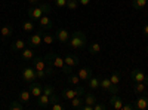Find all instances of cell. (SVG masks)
I'll return each mask as SVG.
<instances>
[{"label":"cell","mask_w":148,"mask_h":110,"mask_svg":"<svg viewBox=\"0 0 148 110\" xmlns=\"http://www.w3.org/2000/svg\"><path fill=\"white\" fill-rule=\"evenodd\" d=\"M108 107L113 109V110H121V107H123V100H121V97H119L117 94H111Z\"/></svg>","instance_id":"10"},{"label":"cell","mask_w":148,"mask_h":110,"mask_svg":"<svg viewBox=\"0 0 148 110\" xmlns=\"http://www.w3.org/2000/svg\"><path fill=\"white\" fill-rule=\"evenodd\" d=\"M83 100H84V104H89V106H93L96 101H98V98L92 94V92H89V94H86L84 97H83Z\"/></svg>","instance_id":"31"},{"label":"cell","mask_w":148,"mask_h":110,"mask_svg":"<svg viewBox=\"0 0 148 110\" xmlns=\"http://www.w3.org/2000/svg\"><path fill=\"white\" fill-rule=\"evenodd\" d=\"M130 79L132 82H144L145 85H148V76L139 68H133L130 71Z\"/></svg>","instance_id":"7"},{"label":"cell","mask_w":148,"mask_h":110,"mask_svg":"<svg viewBox=\"0 0 148 110\" xmlns=\"http://www.w3.org/2000/svg\"><path fill=\"white\" fill-rule=\"evenodd\" d=\"M64 61H65V64L68 66V67H77L79 66V63H80V59H79V57H76L74 54H71V52H67L65 55H64Z\"/></svg>","instance_id":"13"},{"label":"cell","mask_w":148,"mask_h":110,"mask_svg":"<svg viewBox=\"0 0 148 110\" xmlns=\"http://www.w3.org/2000/svg\"><path fill=\"white\" fill-rule=\"evenodd\" d=\"M77 6H79V2H77V0H68L65 8H68L70 10H76V9H77Z\"/></svg>","instance_id":"35"},{"label":"cell","mask_w":148,"mask_h":110,"mask_svg":"<svg viewBox=\"0 0 148 110\" xmlns=\"http://www.w3.org/2000/svg\"><path fill=\"white\" fill-rule=\"evenodd\" d=\"M67 82H68V85H73V86H77V85H80V77L77 76V73L74 75V73H70L68 75V77H67Z\"/></svg>","instance_id":"26"},{"label":"cell","mask_w":148,"mask_h":110,"mask_svg":"<svg viewBox=\"0 0 148 110\" xmlns=\"http://www.w3.org/2000/svg\"><path fill=\"white\" fill-rule=\"evenodd\" d=\"M53 42H55V36L51 34V33H47V31H45L43 33V43L45 45H52Z\"/></svg>","instance_id":"32"},{"label":"cell","mask_w":148,"mask_h":110,"mask_svg":"<svg viewBox=\"0 0 148 110\" xmlns=\"http://www.w3.org/2000/svg\"><path fill=\"white\" fill-rule=\"evenodd\" d=\"M49 109L51 110H64L65 109V106L61 103V100H59V97L58 95H52L51 97V103H49Z\"/></svg>","instance_id":"16"},{"label":"cell","mask_w":148,"mask_h":110,"mask_svg":"<svg viewBox=\"0 0 148 110\" xmlns=\"http://www.w3.org/2000/svg\"><path fill=\"white\" fill-rule=\"evenodd\" d=\"M45 59L47 61V63H51L55 68H61V70L65 73V75H70V73H71V67H68L65 64L64 58L61 57L59 54H56V52H47L45 55Z\"/></svg>","instance_id":"1"},{"label":"cell","mask_w":148,"mask_h":110,"mask_svg":"<svg viewBox=\"0 0 148 110\" xmlns=\"http://www.w3.org/2000/svg\"><path fill=\"white\" fill-rule=\"evenodd\" d=\"M28 91L31 92V97H34V98H39V97L43 94V86H42V83L40 82H31L30 83V88Z\"/></svg>","instance_id":"12"},{"label":"cell","mask_w":148,"mask_h":110,"mask_svg":"<svg viewBox=\"0 0 148 110\" xmlns=\"http://www.w3.org/2000/svg\"><path fill=\"white\" fill-rule=\"evenodd\" d=\"M83 104H84L83 97H74V98L71 100V107H73L74 110H80Z\"/></svg>","instance_id":"25"},{"label":"cell","mask_w":148,"mask_h":110,"mask_svg":"<svg viewBox=\"0 0 148 110\" xmlns=\"http://www.w3.org/2000/svg\"><path fill=\"white\" fill-rule=\"evenodd\" d=\"M28 3L34 6V5H39V0H28Z\"/></svg>","instance_id":"41"},{"label":"cell","mask_w":148,"mask_h":110,"mask_svg":"<svg viewBox=\"0 0 148 110\" xmlns=\"http://www.w3.org/2000/svg\"><path fill=\"white\" fill-rule=\"evenodd\" d=\"M79 2V5H83V6H88L89 3H90V0H77Z\"/></svg>","instance_id":"39"},{"label":"cell","mask_w":148,"mask_h":110,"mask_svg":"<svg viewBox=\"0 0 148 110\" xmlns=\"http://www.w3.org/2000/svg\"><path fill=\"white\" fill-rule=\"evenodd\" d=\"M39 26H40V28H43V30L46 31V30H49V28H53V21L51 19V17L43 15V17L39 19Z\"/></svg>","instance_id":"17"},{"label":"cell","mask_w":148,"mask_h":110,"mask_svg":"<svg viewBox=\"0 0 148 110\" xmlns=\"http://www.w3.org/2000/svg\"><path fill=\"white\" fill-rule=\"evenodd\" d=\"M18 100H19L21 103H24V104H27V103L31 100V92H30L28 89L21 91V92L18 94Z\"/></svg>","instance_id":"22"},{"label":"cell","mask_w":148,"mask_h":110,"mask_svg":"<svg viewBox=\"0 0 148 110\" xmlns=\"http://www.w3.org/2000/svg\"><path fill=\"white\" fill-rule=\"evenodd\" d=\"M84 92H86V89H84V86H82V85H77V86H74V88H67V89H64L62 91V97L65 100H73L74 97H82V95H84Z\"/></svg>","instance_id":"3"},{"label":"cell","mask_w":148,"mask_h":110,"mask_svg":"<svg viewBox=\"0 0 148 110\" xmlns=\"http://www.w3.org/2000/svg\"><path fill=\"white\" fill-rule=\"evenodd\" d=\"M148 5V0H132V6L135 10H141Z\"/></svg>","instance_id":"29"},{"label":"cell","mask_w":148,"mask_h":110,"mask_svg":"<svg viewBox=\"0 0 148 110\" xmlns=\"http://www.w3.org/2000/svg\"><path fill=\"white\" fill-rule=\"evenodd\" d=\"M27 15H28V18L30 19H33V21H39L43 15H45V12H43V9L40 8V5H31L30 8H28V10H27Z\"/></svg>","instance_id":"6"},{"label":"cell","mask_w":148,"mask_h":110,"mask_svg":"<svg viewBox=\"0 0 148 110\" xmlns=\"http://www.w3.org/2000/svg\"><path fill=\"white\" fill-rule=\"evenodd\" d=\"M133 107L138 110H145L148 109V95L147 94H139V97L133 103Z\"/></svg>","instance_id":"11"},{"label":"cell","mask_w":148,"mask_h":110,"mask_svg":"<svg viewBox=\"0 0 148 110\" xmlns=\"http://www.w3.org/2000/svg\"><path fill=\"white\" fill-rule=\"evenodd\" d=\"M145 89H147V85L144 82H133V92L135 94H138V95L144 94Z\"/></svg>","instance_id":"24"},{"label":"cell","mask_w":148,"mask_h":110,"mask_svg":"<svg viewBox=\"0 0 148 110\" xmlns=\"http://www.w3.org/2000/svg\"><path fill=\"white\" fill-rule=\"evenodd\" d=\"M135 107H133V103H123V107H121V110H133Z\"/></svg>","instance_id":"38"},{"label":"cell","mask_w":148,"mask_h":110,"mask_svg":"<svg viewBox=\"0 0 148 110\" xmlns=\"http://www.w3.org/2000/svg\"><path fill=\"white\" fill-rule=\"evenodd\" d=\"M67 2H68V0H55V5L58 8H65L67 6Z\"/></svg>","instance_id":"37"},{"label":"cell","mask_w":148,"mask_h":110,"mask_svg":"<svg viewBox=\"0 0 148 110\" xmlns=\"http://www.w3.org/2000/svg\"><path fill=\"white\" fill-rule=\"evenodd\" d=\"M46 66H47V61L45 59V57H34V59H33V67L36 68V71H42V70H45L46 68Z\"/></svg>","instance_id":"14"},{"label":"cell","mask_w":148,"mask_h":110,"mask_svg":"<svg viewBox=\"0 0 148 110\" xmlns=\"http://www.w3.org/2000/svg\"><path fill=\"white\" fill-rule=\"evenodd\" d=\"M49 103H51V97L46 95V94H42L39 97V100H37V107L39 109H47Z\"/></svg>","instance_id":"20"},{"label":"cell","mask_w":148,"mask_h":110,"mask_svg":"<svg viewBox=\"0 0 148 110\" xmlns=\"http://www.w3.org/2000/svg\"><path fill=\"white\" fill-rule=\"evenodd\" d=\"M142 34H144V36H145V37L148 39V24H147V26L144 27V30H142Z\"/></svg>","instance_id":"40"},{"label":"cell","mask_w":148,"mask_h":110,"mask_svg":"<svg viewBox=\"0 0 148 110\" xmlns=\"http://www.w3.org/2000/svg\"><path fill=\"white\" fill-rule=\"evenodd\" d=\"M107 109H108L107 104H101V103H98V101L93 104V110H107Z\"/></svg>","instance_id":"36"},{"label":"cell","mask_w":148,"mask_h":110,"mask_svg":"<svg viewBox=\"0 0 148 110\" xmlns=\"http://www.w3.org/2000/svg\"><path fill=\"white\" fill-rule=\"evenodd\" d=\"M43 94H46V95H49V97H52V95L55 94V89H53L52 85H46V86H43Z\"/></svg>","instance_id":"34"},{"label":"cell","mask_w":148,"mask_h":110,"mask_svg":"<svg viewBox=\"0 0 148 110\" xmlns=\"http://www.w3.org/2000/svg\"><path fill=\"white\" fill-rule=\"evenodd\" d=\"M68 45H70V48H73V49H84L86 45H88V37L84 36L83 31L77 30V31L71 33Z\"/></svg>","instance_id":"2"},{"label":"cell","mask_w":148,"mask_h":110,"mask_svg":"<svg viewBox=\"0 0 148 110\" xmlns=\"http://www.w3.org/2000/svg\"><path fill=\"white\" fill-rule=\"evenodd\" d=\"M88 52L90 54V55H96V54H99L101 52V45L99 43H90L89 45V48H88Z\"/></svg>","instance_id":"30"},{"label":"cell","mask_w":148,"mask_h":110,"mask_svg":"<svg viewBox=\"0 0 148 110\" xmlns=\"http://www.w3.org/2000/svg\"><path fill=\"white\" fill-rule=\"evenodd\" d=\"M0 34H2L3 39H10L12 34H14V27L12 26H3L2 30H0Z\"/></svg>","instance_id":"21"},{"label":"cell","mask_w":148,"mask_h":110,"mask_svg":"<svg viewBox=\"0 0 148 110\" xmlns=\"http://www.w3.org/2000/svg\"><path fill=\"white\" fill-rule=\"evenodd\" d=\"M120 79H121V76H120V73H119V71H114L113 75L110 76L111 85H113L114 88H117V89H119V85H120Z\"/></svg>","instance_id":"27"},{"label":"cell","mask_w":148,"mask_h":110,"mask_svg":"<svg viewBox=\"0 0 148 110\" xmlns=\"http://www.w3.org/2000/svg\"><path fill=\"white\" fill-rule=\"evenodd\" d=\"M24 48H27V40H24V39H16L10 45V49L15 51V52H21Z\"/></svg>","instance_id":"18"},{"label":"cell","mask_w":148,"mask_h":110,"mask_svg":"<svg viewBox=\"0 0 148 110\" xmlns=\"http://www.w3.org/2000/svg\"><path fill=\"white\" fill-rule=\"evenodd\" d=\"M145 51H147V52H148V46H147V48H145Z\"/></svg>","instance_id":"42"},{"label":"cell","mask_w":148,"mask_h":110,"mask_svg":"<svg viewBox=\"0 0 148 110\" xmlns=\"http://www.w3.org/2000/svg\"><path fill=\"white\" fill-rule=\"evenodd\" d=\"M71 37V33L67 30V28H56L55 31V39L59 42V43H68Z\"/></svg>","instance_id":"9"},{"label":"cell","mask_w":148,"mask_h":110,"mask_svg":"<svg viewBox=\"0 0 148 110\" xmlns=\"http://www.w3.org/2000/svg\"><path fill=\"white\" fill-rule=\"evenodd\" d=\"M43 33H45V30L43 28H39L34 34H31L30 37L27 39V45L30 48H39L43 43Z\"/></svg>","instance_id":"4"},{"label":"cell","mask_w":148,"mask_h":110,"mask_svg":"<svg viewBox=\"0 0 148 110\" xmlns=\"http://www.w3.org/2000/svg\"><path fill=\"white\" fill-rule=\"evenodd\" d=\"M34 28H36V26H34V21L33 19H27V21L22 22V30L25 31V33H31Z\"/></svg>","instance_id":"28"},{"label":"cell","mask_w":148,"mask_h":110,"mask_svg":"<svg viewBox=\"0 0 148 110\" xmlns=\"http://www.w3.org/2000/svg\"><path fill=\"white\" fill-rule=\"evenodd\" d=\"M86 83H88V88H89V89L95 91V89L99 88V77H98V76H92Z\"/></svg>","instance_id":"23"},{"label":"cell","mask_w":148,"mask_h":110,"mask_svg":"<svg viewBox=\"0 0 148 110\" xmlns=\"http://www.w3.org/2000/svg\"><path fill=\"white\" fill-rule=\"evenodd\" d=\"M9 109H10V110H22V109H24V103H21L19 100H18V101H12V103L9 104Z\"/></svg>","instance_id":"33"},{"label":"cell","mask_w":148,"mask_h":110,"mask_svg":"<svg viewBox=\"0 0 148 110\" xmlns=\"http://www.w3.org/2000/svg\"><path fill=\"white\" fill-rule=\"evenodd\" d=\"M22 80L31 83L34 80H37V75H36V68L33 66H25L22 68Z\"/></svg>","instance_id":"5"},{"label":"cell","mask_w":148,"mask_h":110,"mask_svg":"<svg viewBox=\"0 0 148 110\" xmlns=\"http://www.w3.org/2000/svg\"><path fill=\"white\" fill-rule=\"evenodd\" d=\"M77 76L80 77L82 82H88L93 75H92V70H90L89 67H80L79 71H77Z\"/></svg>","instance_id":"15"},{"label":"cell","mask_w":148,"mask_h":110,"mask_svg":"<svg viewBox=\"0 0 148 110\" xmlns=\"http://www.w3.org/2000/svg\"><path fill=\"white\" fill-rule=\"evenodd\" d=\"M99 88H102V91L110 92V94H117L119 92V89L111 85L110 77H99Z\"/></svg>","instance_id":"8"},{"label":"cell","mask_w":148,"mask_h":110,"mask_svg":"<svg viewBox=\"0 0 148 110\" xmlns=\"http://www.w3.org/2000/svg\"><path fill=\"white\" fill-rule=\"evenodd\" d=\"M36 57V52L33 48H24V49L21 51V58L24 61H33Z\"/></svg>","instance_id":"19"}]
</instances>
